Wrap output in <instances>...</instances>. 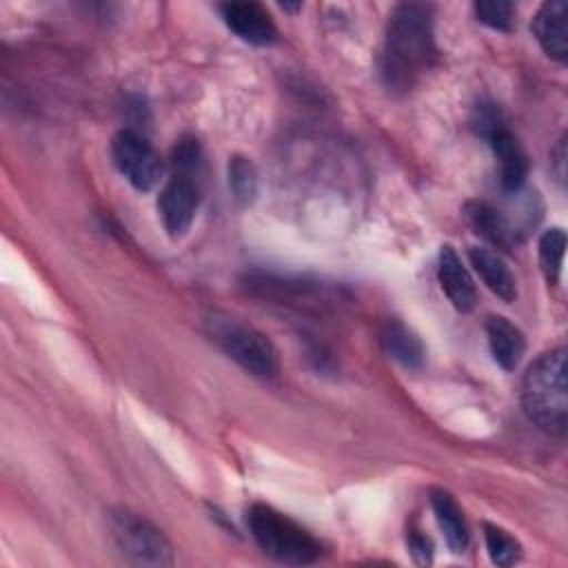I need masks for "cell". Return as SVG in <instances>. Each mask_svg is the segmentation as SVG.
Masks as SVG:
<instances>
[{"label":"cell","mask_w":568,"mask_h":568,"mask_svg":"<svg viewBox=\"0 0 568 568\" xmlns=\"http://www.w3.org/2000/svg\"><path fill=\"white\" fill-rule=\"evenodd\" d=\"M437 58L433 36V7L422 2L397 4L388 16L382 80L393 93H408Z\"/></svg>","instance_id":"cell-1"},{"label":"cell","mask_w":568,"mask_h":568,"mask_svg":"<svg viewBox=\"0 0 568 568\" xmlns=\"http://www.w3.org/2000/svg\"><path fill=\"white\" fill-rule=\"evenodd\" d=\"M521 406L526 417L546 433L564 435L568 424L566 348L541 353L521 379Z\"/></svg>","instance_id":"cell-2"},{"label":"cell","mask_w":568,"mask_h":568,"mask_svg":"<svg viewBox=\"0 0 568 568\" xmlns=\"http://www.w3.org/2000/svg\"><path fill=\"white\" fill-rule=\"evenodd\" d=\"M246 524L257 546L282 564H311L322 552L320 541L306 528L266 504H253L246 513Z\"/></svg>","instance_id":"cell-3"},{"label":"cell","mask_w":568,"mask_h":568,"mask_svg":"<svg viewBox=\"0 0 568 568\" xmlns=\"http://www.w3.org/2000/svg\"><path fill=\"white\" fill-rule=\"evenodd\" d=\"M109 535L124 557V561L135 566H169L173 564V552L169 539L144 517L118 508L109 513Z\"/></svg>","instance_id":"cell-4"},{"label":"cell","mask_w":568,"mask_h":568,"mask_svg":"<svg viewBox=\"0 0 568 568\" xmlns=\"http://www.w3.org/2000/svg\"><path fill=\"white\" fill-rule=\"evenodd\" d=\"M211 339L246 373L271 379L280 371L277 351L266 335L260 331L231 322V320H211Z\"/></svg>","instance_id":"cell-5"},{"label":"cell","mask_w":568,"mask_h":568,"mask_svg":"<svg viewBox=\"0 0 568 568\" xmlns=\"http://www.w3.org/2000/svg\"><path fill=\"white\" fill-rule=\"evenodd\" d=\"M111 158L118 171L140 191H149L162 175V160L138 131L122 129L111 140Z\"/></svg>","instance_id":"cell-6"},{"label":"cell","mask_w":568,"mask_h":568,"mask_svg":"<svg viewBox=\"0 0 568 568\" xmlns=\"http://www.w3.org/2000/svg\"><path fill=\"white\" fill-rule=\"evenodd\" d=\"M197 209V186L191 178L173 175L158 197V211L162 224L171 237H182L195 217Z\"/></svg>","instance_id":"cell-7"},{"label":"cell","mask_w":568,"mask_h":568,"mask_svg":"<svg viewBox=\"0 0 568 568\" xmlns=\"http://www.w3.org/2000/svg\"><path fill=\"white\" fill-rule=\"evenodd\" d=\"M220 13L226 27L248 44L266 47L277 38L268 11L257 2H226L220 7Z\"/></svg>","instance_id":"cell-8"},{"label":"cell","mask_w":568,"mask_h":568,"mask_svg":"<svg viewBox=\"0 0 568 568\" xmlns=\"http://www.w3.org/2000/svg\"><path fill=\"white\" fill-rule=\"evenodd\" d=\"M532 33L544 53L557 62L568 58V4L550 0L539 7L532 18Z\"/></svg>","instance_id":"cell-9"},{"label":"cell","mask_w":568,"mask_h":568,"mask_svg":"<svg viewBox=\"0 0 568 568\" xmlns=\"http://www.w3.org/2000/svg\"><path fill=\"white\" fill-rule=\"evenodd\" d=\"M495 158L499 160V173H501V186L506 191H519L528 175V158L515 133L501 124L495 131L486 135Z\"/></svg>","instance_id":"cell-10"},{"label":"cell","mask_w":568,"mask_h":568,"mask_svg":"<svg viewBox=\"0 0 568 568\" xmlns=\"http://www.w3.org/2000/svg\"><path fill=\"white\" fill-rule=\"evenodd\" d=\"M437 277H439V284H442V291L446 293V297L450 300V304L457 311L468 313V311L475 308L477 291H475L473 277L468 275L462 257L448 244L442 246V251H439Z\"/></svg>","instance_id":"cell-11"},{"label":"cell","mask_w":568,"mask_h":568,"mask_svg":"<svg viewBox=\"0 0 568 568\" xmlns=\"http://www.w3.org/2000/svg\"><path fill=\"white\" fill-rule=\"evenodd\" d=\"M246 286L253 293H260L264 297L277 300V302L288 304V306H322V304L331 302L328 297L322 295L320 286L304 284V282H288V280L271 277V275L251 277Z\"/></svg>","instance_id":"cell-12"},{"label":"cell","mask_w":568,"mask_h":568,"mask_svg":"<svg viewBox=\"0 0 568 568\" xmlns=\"http://www.w3.org/2000/svg\"><path fill=\"white\" fill-rule=\"evenodd\" d=\"M486 337H488V346H490L495 362L504 371L517 368V364L521 362L524 351H526L524 333L510 320H506L501 315H490L486 320Z\"/></svg>","instance_id":"cell-13"},{"label":"cell","mask_w":568,"mask_h":568,"mask_svg":"<svg viewBox=\"0 0 568 568\" xmlns=\"http://www.w3.org/2000/svg\"><path fill=\"white\" fill-rule=\"evenodd\" d=\"M468 260L473 264V268L479 273V277L484 280V284L504 302H515L517 297V284L515 277L510 273V268L506 266V262L501 260L499 253L484 248V246H470L468 248Z\"/></svg>","instance_id":"cell-14"},{"label":"cell","mask_w":568,"mask_h":568,"mask_svg":"<svg viewBox=\"0 0 568 568\" xmlns=\"http://www.w3.org/2000/svg\"><path fill=\"white\" fill-rule=\"evenodd\" d=\"M379 342L384 351L404 368H419L424 364V357H426L424 344L406 324L397 320H388L379 331Z\"/></svg>","instance_id":"cell-15"},{"label":"cell","mask_w":568,"mask_h":568,"mask_svg":"<svg viewBox=\"0 0 568 568\" xmlns=\"http://www.w3.org/2000/svg\"><path fill=\"white\" fill-rule=\"evenodd\" d=\"M464 215H466V222L470 224V229L481 235L486 242L499 246V248H508L513 244V229L510 224L506 222V217L501 215L499 209L490 206L488 202H468L466 209H464Z\"/></svg>","instance_id":"cell-16"},{"label":"cell","mask_w":568,"mask_h":568,"mask_svg":"<svg viewBox=\"0 0 568 568\" xmlns=\"http://www.w3.org/2000/svg\"><path fill=\"white\" fill-rule=\"evenodd\" d=\"M430 506L435 513V519L444 532V539L453 552H464L468 546V528L464 521V513L455 497L446 490H433L430 493Z\"/></svg>","instance_id":"cell-17"},{"label":"cell","mask_w":568,"mask_h":568,"mask_svg":"<svg viewBox=\"0 0 568 568\" xmlns=\"http://www.w3.org/2000/svg\"><path fill=\"white\" fill-rule=\"evenodd\" d=\"M564 251H566V233L561 229H550L539 237V266L548 284L559 282Z\"/></svg>","instance_id":"cell-18"},{"label":"cell","mask_w":568,"mask_h":568,"mask_svg":"<svg viewBox=\"0 0 568 568\" xmlns=\"http://www.w3.org/2000/svg\"><path fill=\"white\" fill-rule=\"evenodd\" d=\"M229 186L233 191V197L237 204L246 206L255 200L257 193V173L255 166L251 164V160L235 155L229 162Z\"/></svg>","instance_id":"cell-19"},{"label":"cell","mask_w":568,"mask_h":568,"mask_svg":"<svg viewBox=\"0 0 568 568\" xmlns=\"http://www.w3.org/2000/svg\"><path fill=\"white\" fill-rule=\"evenodd\" d=\"M484 539H486V548H488V555H490L493 564L513 566V564L519 561L521 546L504 528L493 526V524H484Z\"/></svg>","instance_id":"cell-20"},{"label":"cell","mask_w":568,"mask_h":568,"mask_svg":"<svg viewBox=\"0 0 568 568\" xmlns=\"http://www.w3.org/2000/svg\"><path fill=\"white\" fill-rule=\"evenodd\" d=\"M475 16L490 29L508 31L513 24V4L504 0H481L475 4Z\"/></svg>","instance_id":"cell-21"},{"label":"cell","mask_w":568,"mask_h":568,"mask_svg":"<svg viewBox=\"0 0 568 568\" xmlns=\"http://www.w3.org/2000/svg\"><path fill=\"white\" fill-rule=\"evenodd\" d=\"M200 146L195 140H182L175 151H173V164L180 173L175 175H184V178H191L189 173L197 171V164H200Z\"/></svg>","instance_id":"cell-22"},{"label":"cell","mask_w":568,"mask_h":568,"mask_svg":"<svg viewBox=\"0 0 568 568\" xmlns=\"http://www.w3.org/2000/svg\"><path fill=\"white\" fill-rule=\"evenodd\" d=\"M408 550L417 564H430L433 561V541L422 530L408 532Z\"/></svg>","instance_id":"cell-23"},{"label":"cell","mask_w":568,"mask_h":568,"mask_svg":"<svg viewBox=\"0 0 568 568\" xmlns=\"http://www.w3.org/2000/svg\"><path fill=\"white\" fill-rule=\"evenodd\" d=\"M550 158H552L550 164H552V171L557 175V182L564 186V182H566V138L559 140V144L552 149Z\"/></svg>","instance_id":"cell-24"}]
</instances>
